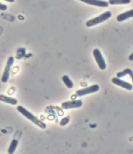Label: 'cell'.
I'll return each mask as SVG.
<instances>
[{"label": "cell", "instance_id": "cell-18", "mask_svg": "<svg viewBox=\"0 0 133 154\" xmlns=\"http://www.w3.org/2000/svg\"><path fill=\"white\" fill-rule=\"evenodd\" d=\"M6 1H7V2H14L15 0H6Z\"/></svg>", "mask_w": 133, "mask_h": 154}, {"label": "cell", "instance_id": "cell-15", "mask_svg": "<svg viewBox=\"0 0 133 154\" xmlns=\"http://www.w3.org/2000/svg\"><path fill=\"white\" fill-rule=\"evenodd\" d=\"M69 122V117H64L61 121H60V125L61 126H64L66 125V124H68Z\"/></svg>", "mask_w": 133, "mask_h": 154}, {"label": "cell", "instance_id": "cell-9", "mask_svg": "<svg viewBox=\"0 0 133 154\" xmlns=\"http://www.w3.org/2000/svg\"><path fill=\"white\" fill-rule=\"evenodd\" d=\"M132 17H133V9H130V10H128V11H126V12L119 14L117 17V20L118 21V23H121V21H124L127 19H129V18H132Z\"/></svg>", "mask_w": 133, "mask_h": 154}, {"label": "cell", "instance_id": "cell-8", "mask_svg": "<svg viewBox=\"0 0 133 154\" xmlns=\"http://www.w3.org/2000/svg\"><path fill=\"white\" fill-rule=\"evenodd\" d=\"M81 2H84L86 4L92 5V6H96V7H104L107 8L108 7V2L104 1V0H80Z\"/></svg>", "mask_w": 133, "mask_h": 154}, {"label": "cell", "instance_id": "cell-4", "mask_svg": "<svg viewBox=\"0 0 133 154\" xmlns=\"http://www.w3.org/2000/svg\"><path fill=\"white\" fill-rule=\"evenodd\" d=\"M93 56H94V59L99 66V68L101 69V70H105L106 68V64H105V61L104 60V57H103V55L102 53L100 52L99 49L95 48L93 50Z\"/></svg>", "mask_w": 133, "mask_h": 154}, {"label": "cell", "instance_id": "cell-12", "mask_svg": "<svg viewBox=\"0 0 133 154\" xmlns=\"http://www.w3.org/2000/svg\"><path fill=\"white\" fill-rule=\"evenodd\" d=\"M126 74H129V75L131 77L132 82H133V72H132L130 69H126V70L122 71V72H117V77H118V78H121V77L125 76Z\"/></svg>", "mask_w": 133, "mask_h": 154}, {"label": "cell", "instance_id": "cell-5", "mask_svg": "<svg viewBox=\"0 0 133 154\" xmlns=\"http://www.w3.org/2000/svg\"><path fill=\"white\" fill-rule=\"evenodd\" d=\"M14 63V58L13 57H9L8 60H7V65H6V68L4 70V72H3V75H2V82L3 83H7L8 81V78H9V72H10V70H11V66L13 65Z\"/></svg>", "mask_w": 133, "mask_h": 154}, {"label": "cell", "instance_id": "cell-6", "mask_svg": "<svg viewBox=\"0 0 133 154\" xmlns=\"http://www.w3.org/2000/svg\"><path fill=\"white\" fill-rule=\"evenodd\" d=\"M82 106V101L81 100H70V101H65L62 103L61 107L64 109H73V108H80Z\"/></svg>", "mask_w": 133, "mask_h": 154}, {"label": "cell", "instance_id": "cell-7", "mask_svg": "<svg viewBox=\"0 0 133 154\" xmlns=\"http://www.w3.org/2000/svg\"><path fill=\"white\" fill-rule=\"evenodd\" d=\"M112 83L118 85V86H121L123 87V88L127 89V90H132L133 89V85L131 84H129L123 80H121L120 78H118V77H114V78L112 79Z\"/></svg>", "mask_w": 133, "mask_h": 154}, {"label": "cell", "instance_id": "cell-2", "mask_svg": "<svg viewBox=\"0 0 133 154\" xmlns=\"http://www.w3.org/2000/svg\"><path fill=\"white\" fill-rule=\"evenodd\" d=\"M111 16H112V14H111L110 11H106L101 15H99L98 17L94 18V19H92L90 20H88L87 23H86V26L87 27H92V26H94L96 24H99V23H104L105 20H108L111 18Z\"/></svg>", "mask_w": 133, "mask_h": 154}, {"label": "cell", "instance_id": "cell-3", "mask_svg": "<svg viewBox=\"0 0 133 154\" xmlns=\"http://www.w3.org/2000/svg\"><path fill=\"white\" fill-rule=\"evenodd\" d=\"M99 89H100V86L98 85H91V86H88V87H84V88L79 89L76 92V95L78 97H83V96L89 95L91 93L97 92Z\"/></svg>", "mask_w": 133, "mask_h": 154}, {"label": "cell", "instance_id": "cell-14", "mask_svg": "<svg viewBox=\"0 0 133 154\" xmlns=\"http://www.w3.org/2000/svg\"><path fill=\"white\" fill-rule=\"evenodd\" d=\"M131 0H109L110 5H120V4H129Z\"/></svg>", "mask_w": 133, "mask_h": 154}, {"label": "cell", "instance_id": "cell-11", "mask_svg": "<svg viewBox=\"0 0 133 154\" xmlns=\"http://www.w3.org/2000/svg\"><path fill=\"white\" fill-rule=\"evenodd\" d=\"M18 140L17 139H13L12 141H11V143H10V145H9V147H8V149H7V152L9 153V154H12V153H14L15 152V150H16V149H17V147H18Z\"/></svg>", "mask_w": 133, "mask_h": 154}, {"label": "cell", "instance_id": "cell-1", "mask_svg": "<svg viewBox=\"0 0 133 154\" xmlns=\"http://www.w3.org/2000/svg\"><path fill=\"white\" fill-rule=\"evenodd\" d=\"M17 109H18V112H19V113H21L23 116H25L27 119H29L30 121H31V122H32L33 124H35L37 126H39V127H41V128H43V129L46 128V124H44L43 122H42L41 120H39L37 117H35L32 113H31V112L28 111V109H26L24 107H22V106H18Z\"/></svg>", "mask_w": 133, "mask_h": 154}, {"label": "cell", "instance_id": "cell-13", "mask_svg": "<svg viewBox=\"0 0 133 154\" xmlns=\"http://www.w3.org/2000/svg\"><path fill=\"white\" fill-rule=\"evenodd\" d=\"M62 81H63L64 84L66 85V87H69V88H72V87L74 86L73 82L69 79V76L64 75V76L62 77Z\"/></svg>", "mask_w": 133, "mask_h": 154}, {"label": "cell", "instance_id": "cell-10", "mask_svg": "<svg viewBox=\"0 0 133 154\" xmlns=\"http://www.w3.org/2000/svg\"><path fill=\"white\" fill-rule=\"evenodd\" d=\"M0 101H3V102L8 103V104H11V105L18 104V100H15V98H13V97L4 96V95H0Z\"/></svg>", "mask_w": 133, "mask_h": 154}, {"label": "cell", "instance_id": "cell-16", "mask_svg": "<svg viewBox=\"0 0 133 154\" xmlns=\"http://www.w3.org/2000/svg\"><path fill=\"white\" fill-rule=\"evenodd\" d=\"M7 7L6 5L0 3V10H3V11H4V10H7Z\"/></svg>", "mask_w": 133, "mask_h": 154}, {"label": "cell", "instance_id": "cell-17", "mask_svg": "<svg viewBox=\"0 0 133 154\" xmlns=\"http://www.w3.org/2000/svg\"><path fill=\"white\" fill-rule=\"evenodd\" d=\"M129 60H131V61H133V52L129 55Z\"/></svg>", "mask_w": 133, "mask_h": 154}]
</instances>
